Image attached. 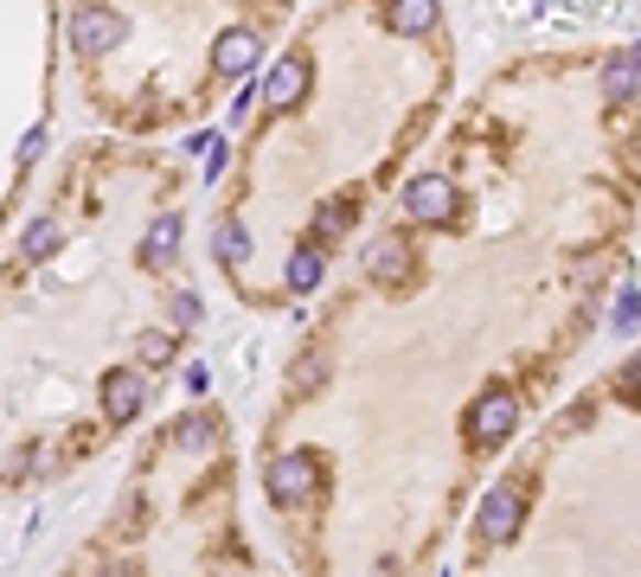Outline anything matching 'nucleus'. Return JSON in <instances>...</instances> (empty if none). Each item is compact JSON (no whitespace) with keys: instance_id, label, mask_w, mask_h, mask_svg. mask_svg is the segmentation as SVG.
<instances>
[{"instance_id":"f03ea898","label":"nucleus","mask_w":641,"mask_h":577,"mask_svg":"<svg viewBox=\"0 0 641 577\" xmlns=\"http://www.w3.org/2000/svg\"><path fill=\"white\" fill-rule=\"evenodd\" d=\"M520 430V398L507 391V385H488L475 404H468V436L475 443H507Z\"/></svg>"},{"instance_id":"6e6552de","label":"nucleus","mask_w":641,"mask_h":577,"mask_svg":"<svg viewBox=\"0 0 641 577\" xmlns=\"http://www.w3.org/2000/svg\"><path fill=\"white\" fill-rule=\"evenodd\" d=\"M264 84H257V97H264L269 110H296L308 97V58H283V65H269V71H257Z\"/></svg>"},{"instance_id":"f257e3e1","label":"nucleus","mask_w":641,"mask_h":577,"mask_svg":"<svg viewBox=\"0 0 641 577\" xmlns=\"http://www.w3.org/2000/svg\"><path fill=\"white\" fill-rule=\"evenodd\" d=\"M122 38H129V20H122L115 7H77L71 13V52L77 58H110Z\"/></svg>"},{"instance_id":"dca6fc26","label":"nucleus","mask_w":641,"mask_h":577,"mask_svg":"<svg viewBox=\"0 0 641 577\" xmlns=\"http://www.w3.org/2000/svg\"><path fill=\"white\" fill-rule=\"evenodd\" d=\"M174 430H180V450H212L219 443V423L212 418H180Z\"/></svg>"},{"instance_id":"4468645a","label":"nucleus","mask_w":641,"mask_h":577,"mask_svg":"<svg viewBox=\"0 0 641 577\" xmlns=\"http://www.w3.org/2000/svg\"><path fill=\"white\" fill-rule=\"evenodd\" d=\"M212 257H219L225 269L251 264V231L237 225V219H225V225H219V237H212Z\"/></svg>"},{"instance_id":"b1692460","label":"nucleus","mask_w":641,"mask_h":577,"mask_svg":"<svg viewBox=\"0 0 641 577\" xmlns=\"http://www.w3.org/2000/svg\"><path fill=\"white\" fill-rule=\"evenodd\" d=\"M636 65H641V45H636Z\"/></svg>"},{"instance_id":"412c9836","label":"nucleus","mask_w":641,"mask_h":577,"mask_svg":"<svg viewBox=\"0 0 641 577\" xmlns=\"http://www.w3.org/2000/svg\"><path fill=\"white\" fill-rule=\"evenodd\" d=\"M174 328H199V314H206V308H199V296H192V289H174Z\"/></svg>"},{"instance_id":"7ed1b4c3","label":"nucleus","mask_w":641,"mask_h":577,"mask_svg":"<svg viewBox=\"0 0 641 577\" xmlns=\"http://www.w3.org/2000/svg\"><path fill=\"white\" fill-rule=\"evenodd\" d=\"M520 520H527V500H520L513 481H494L488 495H482V507H475V526H482V539H494V545H507V539L520 533Z\"/></svg>"},{"instance_id":"423d86ee","label":"nucleus","mask_w":641,"mask_h":577,"mask_svg":"<svg viewBox=\"0 0 641 577\" xmlns=\"http://www.w3.org/2000/svg\"><path fill=\"white\" fill-rule=\"evenodd\" d=\"M405 212H411L417 225H450L455 219V187L443 174H417L411 187H405Z\"/></svg>"},{"instance_id":"5701e85b","label":"nucleus","mask_w":641,"mask_h":577,"mask_svg":"<svg viewBox=\"0 0 641 577\" xmlns=\"http://www.w3.org/2000/svg\"><path fill=\"white\" fill-rule=\"evenodd\" d=\"M103 577H135V565H103Z\"/></svg>"},{"instance_id":"ddd939ff","label":"nucleus","mask_w":641,"mask_h":577,"mask_svg":"<svg viewBox=\"0 0 641 577\" xmlns=\"http://www.w3.org/2000/svg\"><path fill=\"white\" fill-rule=\"evenodd\" d=\"M636 84H641L636 52H616V58H604V97H609V103H622V97H629Z\"/></svg>"},{"instance_id":"9d476101","label":"nucleus","mask_w":641,"mask_h":577,"mask_svg":"<svg viewBox=\"0 0 641 577\" xmlns=\"http://www.w3.org/2000/svg\"><path fill=\"white\" fill-rule=\"evenodd\" d=\"M366 276H378V282H405V276H411V244H405V237H378L373 251H366Z\"/></svg>"},{"instance_id":"4be33fe9","label":"nucleus","mask_w":641,"mask_h":577,"mask_svg":"<svg viewBox=\"0 0 641 577\" xmlns=\"http://www.w3.org/2000/svg\"><path fill=\"white\" fill-rule=\"evenodd\" d=\"M38 148H45V129H33V135L20 142V167H26V160H38Z\"/></svg>"},{"instance_id":"0eeeda50","label":"nucleus","mask_w":641,"mask_h":577,"mask_svg":"<svg viewBox=\"0 0 641 577\" xmlns=\"http://www.w3.org/2000/svg\"><path fill=\"white\" fill-rule=\"evenodd\" d=\"M142 404H148V379H142L135 366H115V373H103V418H110V423H129Z\"/></svg>"},{"instance_id":"20e7f679","label":"nucleus","mask_w":641,"mask_h":577,"mask_svg":"<svg viewBox=\"0 0 641 577\" xmlns=\"http://www.w3.org/2000/svg\"><path fill=\"white\" fill-rule=\"evenodd\" d=\"M314 475H321V462L308 456V450H289V456L269 462V500L276 507H302L314 495Z\"/></svg>"},{"instance_id":"39448f33","label":"nucleus","mask_w":641,"mask_h":577,"mask_svg":"<svg viewBox=\"0 0 641 577\" xmlns=\"http://www.w3.org/2000/svg\"><path fill=\"white\" fill-rule=\"evenodd\" d=\"M257 65H264V33L257 26L219 33V45H212V71L219 77H257Z\"/></svg>"},{"instance_id":"2eb2a0df","label":"nucleus","mask_w":641,"mask_h":577,"mask_svg":"<svg viewBox=\"0 0 641 577\" xmlns=\"http://www.w3.org/2000/svg\"><path fill=\"white\" fill-rule=\"evenodd\" d=\"M58 244H65V225H52V219H38V225L26 231V237H20V257H26V264H45V257H52Z\"/></svg>"},{"instance_id":"1a4fd4ad","label":"nucleus","mask_w":641,"mask_h":577,"mask_svg":"<svg viewBox=\"0 0 641 577\" xmlns=\"http://www.w3.org/2000/svg\"><path fill=\"white\" fill-rule=\"evenodd\" d=\"M436 20H443V7H436V0H385V26H391L398 38L436 33Z\"/></svg>"},{"instance_id":"aec40b11","label":"nucleus","mask_w":641,"mask_h":577,"mask_svg":"<svg viewBox=\"0 0 641 577\" xmlns=\"http://www.w3.org/2000/svg\"><path fill=\"white\" fill-rule=\"evenodd\" d=\"M135 353H142V366H167V359H174V334H142Z\"/></svg>"},{"instance_id":"f8f14e48","label":"nucleus","mask_w":641,"mask_h":577,"mask_svg":"<svg viewBox=\"0 0 641 577\" xmlns=\"http://www.w3.org/2000/svg\"><path fill=\"white\" fill-rule=\"evenodd\" d=\"M321 276H328L321 244H302V251L289 257V289H296V296H308V289H321Z\"/></svg>"},{"instance_id":"f3484780","label":"nucleus","mask_w":641,"mask_h":577,"mask_svg":"<svg viewBox=\"0 0 641 577\" xmlns=\"http://www.w3.org/2000/svg\"><path fill=\"white\" fill-rule=\"evenodd\" d=\"M346 225H353V199H328V206L314 212V231H321V237H340Z\"/></svg>"},{"instance_id":"a211bd4d","label":"nucleus","mask_w":641,"mask_h":577,"mask_svg":"<svg viewBox=\"0 0 641 577\" xmlns=\"http://www.w3.org/2000/svg\"><path fill=\"white\" fill-rule=\"evenodd\" d=\"M289 379H296V391H321V379H328V359H321V353H302V359H296V366H289Z\"/></svg>"},{"instance_id":"9b49d317","label":"nucleus","mask_w":641,"mask_h":577,"mask_svg":"<svg viewBox=\"0 0 641 577\" xmlns=\"http://www.w3.org/2000/svg\"><path fill=\"white\" fill-rule=\"evenodd\" d=\"M180 237H187V231H180V219H154L148 237H142V264H148V269H167L174 257H180Z\"/></svg>"},{"instance_id":"6ab92c4d","label":"nucleus","mask_w":641,"mask_h":577,"mask_svg":"<svg viewBox=\"0 0 641 577\" xmlns=\"http://www.w3.org/2000/svg\"><path fill=\"white\" fill-rule=\"evenodd\" d=\"M636 321H641V289L629 282V289L616 296V321H609V334H636Z\"/></svg>"}]
</instances>
